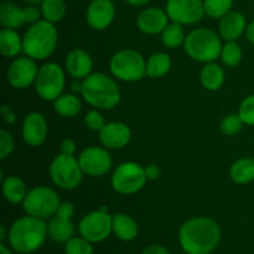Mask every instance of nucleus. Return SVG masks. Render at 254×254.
<instances>
[{
  "label": "nucleus",
  "instance_id": "f257e3e1",
  "mask_svg": "<svg viewBox=\"0 0 254 254\" xmlns=\"http://www.w3.org/2000/svg\"><path fill=\"white\" fill-rule=\"evenodd\" d=\"M220 240V226L208 217L190 218L179 230V242L186 254H211Z\"/></svg>",
  "mask_w": 254,
  "mask_h": 254
},
{
  "label": "nucleus",
  "instance_id": "f03ea898",
  "mask_svg": "<svg viewBox=\"0 0 254 254\" xmlns=\"http://www.w3.org/2000/svg\"><path fill=\"white\" fill-rule=\"evenodd\" d=\"M47 236V223L41 218L27 215L17 218L12 223L7 242L16 253L30 254L42 247Z\"/></svg>",
  "mask_w": 254,
  "mask_h": 254
},
{
  "label": "nucleus",
  "instance_id": "7ed1b4c3",
  "mask_svg": "<svg viewBox=\"0 0 254 254\" xmlns=\"http://www.w3.org/2000/svg\"><path fill=\"white\" fill-rule=\"evenodd\" d=\"M59 42L56 26L47 20L30 25L22 37V52L32 60H45L55 52Z\"/></svg>",
  "mask_w": 254,
  "mask_h": 254
},
{
  "label": "nucleus",
  "instance_id": "20e7f679",
  "mask_svg": "<svg viewBox=\"0 0 254 254\" xmlns=\"http://www.w3.org/2000/svg\"><path fill=\"white\" fill-rule=\"evenodd\" d=\"M82 97L98 109H112L121 101V91L116 82L104 73H91L82 81Z\"/></svg>",
  "mask_w": 254,
  "mask_h": 254
},
{
  "label": "nucleus",
  "instance_id": "39448f33",
  "mask_svg": "<svg viewBox=\"0 0 254 254\" xmlns=\"http://www.w3.org/2000/svg\"><path fill=\"white\" fill-rule=\"evenodd\" d=\"M184 49L189 57L192 60L208 64L220 57L222 44L215 31L202 27V29L192 30L186 35Z\"/></svg>",
  "mask_w": 254,
  "mask_h": 254
},
{
  "label": "nucleus",
  "instance_id": "423d86ee",
  "mask_svg": "<svg viewBox=\"0 0 254 254\" xmlns=\"http://www.w3.org/2000/svg\"><path fill=\"white\" fill-rule=\"evenodd\" d=\"M109 69L121 81H140L146 76V61L143 55L135 50H121L111 59Z\"/></svg>",
  "mask_w": 254,
  "mask_h": 254
},
{
  "label": "nucleus",
  "instance_id": "0eeeda50",
  "mask_svg": "<svg viewBox=\"0 0 254 254\" xmlns=\"http://www.w3.org/2000/svg\"><path fill=\"white\" fill-rule=\"evenodd\" d=\"M60 205H61L60 196L54 189L37 186L27 192L22 202V208L26 215L46 220L56 215Z\"/></svg>",
  "mask_w": 254,
  "mask_h": 254
},
{
  "label": "nucleus",
  "instance_id": "6e6552de",
  "mask_svg": "<svg viewBox=\"0 0 254 254\" xmlns=\"http://www.w3.org/2000/svg\"><path fill=\"white\" fill-rule=\"evenodd\" d=\"M50 178L52 183L64 190H73L82 183L83 171L78 159L73 155L59 154L50 165Z\"/></svg>",
  "mask_w": 254,
  "mask_h": 254
},
{
  "label": "nucleus",
  "instance_id": "1a4fd4ad",
  "mask_svg": "<svg viewBox=\"0 0 254 254\" xmlns=\"http://www.w3.org/2000/svg\"><path fill=\"white\" fill-rule=\"evenodd\" d=\"M146 181L148 178L145 169L133 161L121 164L114 170L111 179L113 190L121 195H131L138 192L145 186Z\"/></svg>",
  "mask_w": 254,
  "mask_h": 254
},
{
  "label": "nucleus",
  "instance_id": "9d476101",
  "mask_svg": "<svg viewBox=\"0 0 254 254\" xmlns=\"http://www.w3.org/2000/svg\"><path fill=\"white\" fill-rule=\"evenodd\" d=\"M64 83L66 78L61 66L55 62H49L39 68L35 79V89L40 98L54 102L64 92Z\"/></svg>",
  "mask_w": 254,
  "mask_h": 254
},
{
  "label": "nucleus",
  "instance_id": "9b49d317",
  "mask_svg": "<svg viewBox=\"0 0 254 254\" xmlns=\"http://www.w3.org/2000/svg\"><path fill=\"white\" fill-rule=\"evenodd\" d=\"M78 231L91 243L103 242L113 232V216L102 210L93 211L79 221Z\"/></svg>",
  "mask_w": 254,
  "mask_h": 254
},
{
  "label": "nucleus",
  "instance_id": "f8f14e48",
  "mask_svg": "<svg viewBox=\"0 0 254 254\" xmlns=\"http://www.w3.org/2000/svg\"><path fill=\"white\" fill-rule=\"evenodd\" d=\"M165 10L169 19L180 25L197 24L206 15L203 0H168Z\"/></svg>",
  "mask_w": 254,
  "mask_h": 254
},
{
  "label": "nucleus",
  "instance_id": "ddd939ff",
  "mask_svg": "<svg viewBox=\"0 0 254 254\" xmlns=\"http://www.w3.org/2000/svg\"><path fill=\"white\" fill-rule=\"evenodd\" d=\"M41 10L34 5L20 7L12 2H2L0 6V22L5 29H14L25 24H35L40 20Z\"/></svg>",
  "mask_w": 254,
  "mask_h": 254
},
{
  "label": "nucleus",
  "instance_id": "4468645a",
  "mask_svg": "<svg viewBox=\"0 0 254 254\" xmlns=\"http://www.w3.org/2000/svg\"><path fill=\"white\" fill-rule=\"evenodd\" d=\"M78 163L83 174L93 178L106 175L112 168V158L108 151L99 146H89L79 154Z\"/></svg>",
  "mask_w": 254,
  "mask_h": 254
},
{
  "label": "nucleus",
  "instance_id": "2eb2a0df",
  "mask_svg": "<svg viewBox=\"0 0 254 254\" xmlns=\"http://www.w3.org/2000/svg\"><path fill=\"white\" fill-rule=\"evenodd\" d=\"M37 72L39 68L35 64V60L27 56L19 57L14 60L7 68L6 78L10 86L14 88L25 89L35 83Z\"/></svg>",
  "mask_w": 254,
  "mask_h": 254
},
{
  "label": "nucleus",
  "instance_id": "dca6fc26",
  "mask_svg": "<svg viewBox=\"0 0 254 254\" xmlns=\"http://www.w3.org/2000/svg\"><path fill=\"white\" fill-rule=\"evenodd\" d=\"M116 17V6L112 0H92L86 11L87 24L97 31L106 30Z\"/></svg>",
  "mask_w": 254,
  "mask_h": 254
},
{
  "label": "nucleus",
  "instance_id": "f3484780",
  "mask_svg": "<svg viewBox=\"0 0 254 254\" xmlns=\"http://www.w3.org/2000/svg\"><path fill=\"white\" fill-rule=\"evenodd\" d=\"M22 139L29 146H40L47 136V122L39 112L27 114L22 123Z\"/></svg>",
  "mask_w": 254,
  "mask_h": 254
},
{
  "label": "nucleus",
  "instance_id": "a211bd4d",
  "mask_svg": "<svg viewBox=\"0 0 254 254\" xmlns=\"http://www.w3.org/2000/svg\"><path fill=\"white\" fill-rule=\"evenodd\" d=\"M131 131L126 123L111 122L99 131V141L107 149H122L129 144Z\"/></svg>",
  "mask_w": 254,
  "mask_h": 254
},
{
  "label": "nucleus",
  "instance_id": "6ab92c4d",
  "mask_svg": "<svg viewBox=\"0 0 254 254\" xmlns=\"http://www.w3.org/2000/svg\"><path fill=\"white\" fill-rule=\"evenodd\" d=\"M169 16L166 10L159 7H148L139 12L136 17V26L143 34L158 35L164 31L169 25Z\"/></svg>",
  "mask_w": 254,
  "mask_h": 254
},
{
  "label": "nucleus",
  "instance_id": "aec40b11",
  "mask_svg": "<svg viewBox=\"0 0 254 254\" xmlns=\"http://www.w3.org/2000/svg\"><path fill=\"white\" fill-rule=\"evenodd\" d=\"M93 61L91 55L82 49H73L66 57V69L74 79H84L91 74Z\"/></svg>",
  "mask_w": 254,
  "mask_h": 254
},
{
  "label": "nucleus",
  "instance_id": "412c9836",
  "mask_svg": "<svg viewBox=\"0 0 254 254\" xmlns=\"http://www.w3.org/2000/svg\"><path fill=\"white\" fill-rule=\"evenodd\" d=\"M247 30V21L242 12L230 11L221 19L220 36L226 41H236Z\"/></svg>",
  "mask_w": 254,
  "mask_h": 254
},
{
  "label": "nucleus",
  "instance_id": "4be33fe9",
  "mask_svg": "<svg viewBox=\"0 0 254 254\" xmlns=\"http://www.w3.org/2000/svg\"><path fill=\"white\" fill-rule=\"evenodd\" d=\"M47 233L54 242L66 243L67 241L73 237L74 225L72 223L71 218L55 215L47 223Z\"/></svg>",
  "mask_w": 254,
  "mask_h": 254
},
{
  "label": "nucleus",
  "instance_id": "5701e85b",
  "mask_svg": "<svg viewBox=\"0 0 254 254\" xmlns=\"http://www.w3.org/2000/svg\"><path fill=\"white\" fill-rule=\"evenodd\" d=\"M139 228L135 220L127 213H116L113 216V233L118 240L130 242L138 236Z\"/></svg>",
  "mask_w": 254,
  "mask_h": 254
},
{
  "label": "nucleus",
  "instance_id": "b1692460",
  "mask_svg": "<svg viewBox=\"0 0 254 254\" xmlns=\"http://www.w3.org/2000/svg\"><path fill=\"white\" fill-rule=\"evenodd\" d=\"M200 81L207 91H218L225 83V71L217 64L208 62L201 69Z\"/></svg>",
  "mask_w": 254,
  "mask_h": 254
},
{
  "label": "nucleus",
  "instance_id": "393cba45",
  "mask_svg": "<svg viewBox=\"0 0 254 254\" xmlns=\"http://www.w3.org/2000/svg\"><path fill=\"white\" fill-rule=\"evenodd\" d=\"M2 195L7 202L14 203V205L22 203L27 195L24 181L17 176L6 178L2 181Z\"/></svg>",
  "mask_w": 254,
  "mask_h": 254
},
{
  "label": "nucleus",
  "instance_id": "a878e982",
  "mask_svg": "<svg viewBox=\"0 0 254 254\" xmlns=\"http://www.w3.org/2000/svg\"><path fill=\"white\" fill-rule=\"evenodd\" d=\"M0 51L5 57H16L22 52V37L14 29L0 31Z\"/></svg>",
  "mask_w": 254,
  "mask_h": 254
},
{
  "label": "nucleus",
  "instance_id": "bb28decb",
  "mask_svg": "<svg viewBox=\"0 0 254 254\" xmlns=\"http://www.w3.org/2000/svg\"><path fill=\"white\" fill-rule=\"evenodd\" d=\"M230 176L233 183L245 185L254 180V159L241 158L232 164Z\"/></svg>",
  "mask_w": 254,
  "mask_h": 254
},
{
  "label": "nucleus",
  "instance_id": "cd10ccee",
  "mask_svg": "<svg viewBox=\"0 0 254 254\" xmlns=\"http://www.w3.org/2000/svg\"><path fill=\"white\" fill-rule=\"evenodd\" d=\"M54 108L59 116L71 118V117H76L81 112L82 103L76 94L62 93L59 98L54 101Z\"/></svg>",
  "mask_w": 254,
  "mask_h": 254
},
{
  "label": "nucleus",
  "instance_id": "c85d7f7f",
  "mask_svg": "<svg viewBox=\"0 0 254 254\" xmlns=\"http://www.w3.org/2000/svg\"><path fill=\"white\" fill-rule=\"evenodd\" d=\"M171 68V60L165 52H155L146 61V76L150 78L164 77Z\"/></svg>",
  "mask_w": 254,
  "mask_h": 254
},
{
  "label": "nucleus",
  "instance_id": "c756f323",
  "mask_svg": "<svg viewBox=\"0 0 254 254\" xmlns=\"http://www.w3.org/2000/svg\"><path fill=\"white\" fill-rule=\"evenodd\" d=\"M40 5H41L40 10L44 19L52 24L61 21L66 15L67 7L64 0H42Z\"/></svg>",
  "mask_w": 254,
  "mask_h": 254
},
{
  "label": "nucleus",
  "instance_id": "7c9ffc66",
  "mask_svg": "<svg viewBox=\"0 0 254 254\" xmlns=\"http://www.w3.org/2000/svg\"><path fill=\"white\" fill-rule=\"evenodd\" d=\"M186 39V35L184 32L183 25L178 24V22H171L168 26L164 29L161 32V41H163L164 46L168 49H176V47L184 45Z\"/></svg>",
  "mask_w": 254,
  "mask_h": 254
},
{
  "label": "nucleus",
  "instance_id": "2f4dec72",
  "mask_svg": "<svg viewBox=\"0 0 254 254\" xmlns=\"http://www.w3.org/2000/svg\"><path fill=\"white\" fill-rule=\"evenodd\" d=\"M220 57L225 66L236 67L237 64H240L241 61H242V49H241L240 45L236 41H227L222 46Z\"/></svg>",
  "mask_w": 254,
  "mask_h": 254
},
{
  "label": "nucleus",
  "instance_id": "473e14b6",
  "mask_svg": "<svg viewBox=\"0 0 254 254\" xmlns=\"http://www.w3.org/2000/svg\"><path fill=\"white\" fill-rule=\"evenodd\" d=\"M233 0H203L205 14L211 19H222L231 11Z\"/></svg>",
  "mask_w": 254,
  "mask_h": 254
},
{
  "label": "nucleus",
  "instance_id": "72a5a7b5",
  "mask_svg": "<svg viewBox=\"0 0 254 254\" xmlns=\"http://www.w3.org/2000/svg\"><path fill=\"white\" fill-rule=\"evenodd\" d=\"M66 254H93V246L84 237H72L64 243Z\"/></svg>",
  "mask_w": 254,
  "mask_h": 254
},
{
  "label": "nucleus",
  "instance_id": "f704fd0d",
  "mask_svg": "<svg viewBox=\"0 0 254 254\" xmlns=\"http://www.w3.org/2000/svg\"><path fill=\"white\" fill-rule=\"evenodd\" d=\"M243 124L245 123L238 114H228L221 122V131L225 135H235V134L240 133Z\"/></svg>",
  "mask_w": 254,
  "mask_h": 254
},
{
  "label": "nucleus",
  "instance_id": "c9c22d12",
  "mask_svg": "<svg viewBox=\"0 0 254 254\" xmlns=\"http://www.w3.org/2000/svg\"><path fill=\"white\" fill-rule=\"evenodd\" d=\"M238 116L247 126L254 127V94L246 97L238 109Z\"/></svg>",
  "mask_w": 254,
  "mask_h": 254
},
{
  "label": "nucleus",
  "instance_id": "e433bc0d",
  "mask_svg": "<svg viewBox=\"0 0 254 254\" xmlns=\"http://www.w3.org/2000/svg\"><path fill=\"white\" fill-rule=\"evenodd\" d=\"M14 139L12 135L5 129L0 130V159L4 160L14 150Z\"/></svg>",
  "mask_w": 254,
  "mask_h": 254
},
{
  "label": "nucleus",
  "instance_id": "4c0bfd02",
  "mask_svg": "<svg viewBox=\"0 0 254 254\" xmlns=\"http://www.w3.org/2000/svg\"><path fill=\"white\" fill-rule=\"evenodd\" d=\"M84 123H86L87 128L94 131H101L107 124L106 121H104V117L97 111L88 112L84 117Z\"/></svg>",
  "mask_w": 254,
  "mask_h": 254
},
{
  "label": "nucleus",
  "instance_id": "58836bf2",
  "mask_svg": "<svg viewBox=\"0 0 254 254\" xmlns=\"http://www.w3.org/2000/svg\"><path fill=\"white\" fill-rule=\"evenodd\" d=\"M74 213V207L71 202H61L59 210H57L56 215L61 216V217L71 218Z\"/></svg>",
  "mask_w": 254,
  "mask_h": 254
},
{
  "label": "nucleus",
  "instance_id": "ea45409f",
  "mask_svg": "<svg viewBox=\"0 0 254 254\" xmlns=\"http://www.w3.org/2000/svg\"><path fill=\"white\" fill-rule=\"evenodd\" d=\"M61 153L64 155H73L76 153V143L72 139H64L61 143Z\"/></svg>",
  "mask_w": 254,
  "mask_h": 254
},
{
  "label": "nucleus",
  "instance_id": "a19ab883",
  "mask_svg": "<svg viewBox=\"0 0 254 254\" xmlns=\"http://www.w3.org/2000/svg\"><path fill=\"white\" fill-rule=\"evenodd\" d=\"M145 174H146V178H148V180H158L159 178H160V169L158 168L156 165H154V164H150V165L145 166Z\"/></svg>",
  "mask_w": 254,
  "mask_h": 254
},
{
  "label": "nucleus",
  "instance_id": "79ce46f5",
  "mask_svg": "<svg viewBox=\"0 0 254 254\" xmlns=\"http://www.w3.org/2000/svg\"><path fill=\"white\" fill-rule=\"evenodd\" d=\"M0 112H1L2 118H4V121L6 122L7 124H14L15 122H16V116H15L14 112H12L7 106H5V104L4 106H1Z\"/></svg>",
  "mask_w": 254,
  "mask_h": 254
},
{
  "label": "nucleus",
  "instance_id": "37998d69",
  "mask_svg": "<svg viewBox=\"0 0 254 254\" xmlns=\"http://www.w3.org/2000/svg\"><path fill=\"white\" fill-rule=\"evenodd\" d=\"M141 254H171L165 247L160 245H153L146 247Z\"/></svg>",
  "mask_w": 254,
  "mask_h": 254
},
{
  "label": "nucleus",
  "instance_id": "c03bdc74",
  "mask_svg": "<svg viewBox=\"0 0 254 254\" xmlns=\"http://www.w3.org/2000/svg\"><path fill=\"white\" fill-rule=\"evenodd\" d=\"M246 35H247L248 41H250L251 44L254 45V20L247 26V30H246Z\"/></svg>",
  "mask_w": 254,
  "mask_h": 254
},
{
  "label": "nucleus",
  "instance_id": "a18cd8bd",
  "mask_svg": "<svg viewBox=\"0 0 254 254\" xmlns=\"http://www.w3.org/2000/svg\"><path fill=\"white\" fill-rule=\"evenodd\" d=\"M150 0H126L127 4L131 5V6H145L146 4H149Z\"/></svg>",
  "mask_w": 254,
  "mask_h": 254
},
{
  "label": "nucleus",
  "instance_id": "49530a36",
  "mask_svg": "<svg viewBox=\"0 0 254 254\" xmlns=\"http://www.w3.org/2000/svg\"><path fill=\"white\" fill-rule=\"evenodd\" d=\"M71 89L73 92H81L82 91L81 79H74V81L71 83Z\"/></svg>",
  "mask_w": 254,
  "mask_h": 254
},
{
  "label": "nucleus",
  "instance_id": "de8ad7c7",
  "mask_svg": "<svg viewBox=\"0 0 254 254\" xmlns=\"http://www.w3.org/2000/svg\"><path fill=\"white\" fill-rule=\"evenodd\" d=\"M7 236H9V231L6 232V227H5L4 225L0 226V241H1V243H4V241L6 240Z\"/></svg>",
  "mask_w": 254,
  "mask_h": 254
},
{
  "label": "nucleus",
  "instance_id": "09e8293b",
  "mask_svg": "<svg viewBox=\"0 0 254 254\" xmlns=\"http://www.w3.org/2000/svg\"><path fill=\"white\" fill-rule=\"evenodd\" d=\"M0 254H12V252L10 251V248L7 247V246L1 243V245H0Z\"/></svg>",
  "mask_w": 254,
  "mask_h": 254
},
{
  "label": "nucleus",
  "instance_id": "8fccbe9b",
  "mask_svg": "<svg viewBox=\"0 0 254 254\" xmlns=\"http://www.w3.org/2000/svg\"><path fill=\"white\" fill-rule=\"evenodd\" d=\"M25 1L30 5H37V4H41L42 0H25Z\"/></svg>",
  "mask_w": 254,
  "mask_h": 254
}]
</instances>
